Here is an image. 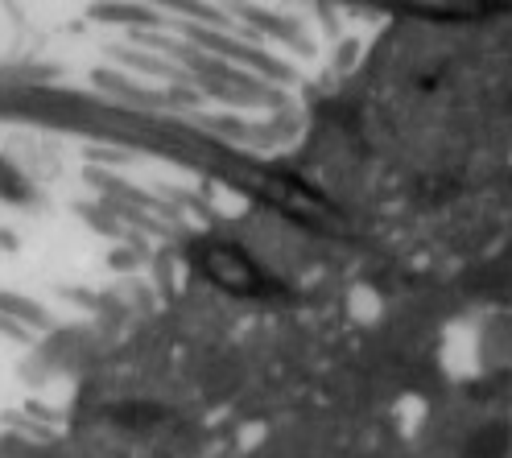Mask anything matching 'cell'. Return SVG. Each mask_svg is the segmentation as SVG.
Listing matches in <instances>:
<instances>
[{"instance_id": "6da1fadb", "label": "cell", "mask_w": 512, "mask_h": 458, "mask_svg": "<svg viewBox=\"0 0 512 458\" xmlns=\"http://www.w3.org/2000/svg\"><path fill=\"white\" fill-rule=\"evenodd\" d=\"M0 194H17V174L9 170V161H0Z\"/></svg>"}]
</instances>
